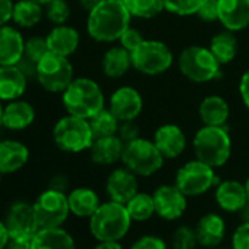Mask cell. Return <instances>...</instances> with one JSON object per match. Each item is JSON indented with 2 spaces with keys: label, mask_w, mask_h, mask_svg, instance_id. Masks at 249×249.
I'll return each mask as SVG.
<instances>
[{
  "label": "cell",
  "mask_w": 249,
  "mask_h": 249,
  "mask_svg": "<svg viewBox=\"0 0 249 249\" xmlns=\"http://www.w3.org/2000/svg\"><path fill=\"white\" fill-rule=\"evenodd\" d=\"M131 19L132 17L122 0H100L88 12L87 33L98 43L119 41L124 30L131 27Z\"/></svg>",
  "instance_id": "1"
},
{
  "label": "cell",
  "mask_w": 249,
  "mask_h": 249,
  "mask_svg": "<svg viewBox=\"0 0 249 249\" xmlns=\"http://www.w3.org/2000/svg\"><path fill=\"white\" fill-rule=\"evenodd\" d=\"M132 223L126 205L108 199L88 218V229L97 242H120L129 233Z\"/></svg>",
  "instance_id": "2"
},
{
  "label": "cell",
  "mask_w": 249,
  "mask_h": 249,
  "mask_svg": "<svg viewBox=\"0 0 249 249\" xmlns=\"http://www.w3.org/2000/svg\"><path fill=\"white\" fill-rule=\"evenodd\" d=\"M62 103L68 114L91 119L106 107L101 87L91 78H75L62 92Z\"/></svg>",
  "instance_id": "3"
},
{
  "label": "cell",
  "mask_w": 249,
  "mask_h": 249,
  "mask_svg": "<svg viewBox=\"0 0 249 249\" xmlns=\"http://www.w3.org/2000/svg\"><path fill=\"white\" fill-rule=\"evenodd\" d=\"M195 159L218 169L224 166L231 156V138L226 126L199 128L192 140Z\"/></svg>",
  "instance_id": "4"
},
{
  "label": "cell",
  "mask_w": 249,
  "mask_h": 249,
  "mask_svg": "<svg viewBox=\"0 0 249 249\" xmlns=\"http://www.w3.org/2000/svg\"><path fill=\"white\" fill-rule=\"evenodd\" d=\"M178 66L186 79L196 84H204L220 78L223 65L217 60L210 47L189 46L180 52Z\"/></svg>",
  "instance_id": "5"
},
{
  "label": "cell",
  "mask_w": 249,
  "mask_h": 249,
  "mask_svg": "<svg viewBox=\"0 0 249 249\" xmlns=\"http://www.w3.org/2000/svg\"><path fill=\"white\" fill-rule=\"evenodd\" d=\"M53 141L59 150L71 154L89 150L94 142V135L88 119L73 114L60 117L53 128Z\"/></svg>",
  "instance_id": "6"
},
{
  "label": "cell",
  "mask_w": 249,
  "mask_h": 249,
  "mask_svg": "<svg viewBox=\"0 0 249 249\" xmlns=\"http://www.w3.org/2000/svg\"><path fill=\"white\" fill-rule=\"evenodd\" d=\"M164 157L156 147L153 140L137 138L124 144L122 163L138 178H150L156 175L164 164Z\"/></svg>",
  "instance_id": "7"
},
{
  "label": "cell",
  "mask_w": 249,
  "mask_h": 249,
  "mask_svg": "<svg viewBox=\"0 0 249 249\" xmlns=\"http://www.w3.org/2000/svg\"><path fill=\"white\" fill-rule=\"evenodd\" d=\"M218 183L215 169L194 159L182 164L175 176V185L188 196L196 198L210 192Z\"/></svg>",
  "instance_id": "8"
},
{
  "label": "cell",
  "mask_w": 249,
  "mask_h": 249,
  "mask_svg": "<svg viewBox=\"0 0 249 249\" xmlns=\"http://www.w3.org/2000/svg\"><path fill=\"white\" fill-rule=\"evenodd\" d=\"M131 57L132 68L148 76H157L167 72L175 60L169 46L159 40H144L131 53Z\"/></svg>",
  "instance_id": "9"
},
{
  "label": "cell",
  "mask_w": 249,
  "mask_h": 249,
  "mask_svg": "<svg viewBox=\"0 0 249 249\" xmlns=\"http://www.w3.org/2000/svg\"><path fill=\"white\" fill-rule=\"evenodd\" d=\"M37 82L49 92L62 94L73 78V66L69 57L49 52L37 65Z\"/></svg>",
  "instance_id": "10"
},
{
  "label": "cell",
  "mask_w": 249,
  "mask_h": 249,
  "mask_svg": "<svg viewBox=\"0 0 249 249\" xmlns=\"http://www.w3.org/2000/svg\"><path fill=\"white\" fill-rule=\"evenodd\" d=\"M33 205L40 229L62 227L71 215L68 194L52 188L41 192Z\"/></svg>",
  "instance_id": "11"
},
{
  "label": "cell",
  "mask_w": 249,
  "mask_h": 249,
  "mask_svg": "<svg viewBox=\"0 0 249 249\" xmlns=\"http://www.w3.org/2000/svg\"><path fill=\"white\" fill-rule=\"evenodd\" d=\"M156 215L164 221H176L188 210V196L175 185L166 183L156 188L153 192Z\"/></svg>",
  "instance_id": "12"
},
{
  "label": "cell",
  "mask_w": 249,
  "mask_h": 249,
  "mask_svg": "<svg viewBox=\"0 0 249 249\" xmlns=\"http://www.w3.org/2000/svg\"><path fill=\"white\" fill-rule=\"evenodd\" d=\"M5 223L8 226L11 239L33 240V237L40 230L34 205L25 201H17L11 205Z\"/></svg>",
  "instance_id": "13"
},
{
  "label": "cell",
  "mask_w": 249,
  "mask_h": 249,
  "mask_svg": "<svg viewBox=\"0 0 249 249\" xmlns=\"http://www.w3.org/2000/svg\"><path fill=\"white\" fill-rule=\"evenodd\" d=\"M144 108V100L138 89L123 85L114 89L108 100V110L120 120H135Z\"/></svg>",
  "instance_id": "14"
},
{
  "label": "cell",
  "mask_w": 249,
  "mask_h": 249,
  "mask_svg": "<svg viewBox=\"0 0 249 249\" xmlns=\"http://www.w3.org/2000/svg\"><path fill=\"white\" fill-rule=\"evenodd\" d=\"M138 192H140L138 176L124 166L113 169L107 176L106 194L108 199L120 204H126Z\"/></svg>",
  "instance_id": "15"
},
{
  "label": "cell",
  "mask_w": 249,
  "mask_h": 249,
  "mask_svg": "<svg viewBox=\"0 0 249 249\" xmlns=\"http://www.w3.org/2000/svg\"><path fill=\"white\" fill-rule=\"evenodd\" d=\"M214 201L223 213L237 214L248 202L245 182L226 179L214 186Z\"/></svg>",
  "instance_id": "16"
},
{
  "label": "cell",
  "mask_w": 249,
  "mask_h": 249,
  "mask_svg": "<svg viewBox=\"0 0 249 249\" xmlns=\"http://www.w3.org/2000/svg\"><path fill=\"white\" fill-rule=\"evenodd\" d=\"M153 141L166 160H175L180 157L188 145L185 132L175 123H166L157 128Z\"/></svg>",
  "instance_id": "17"
},
{
  "label": "cell",
  "mask_w": 249,
  "mask_h": 249,
  "mask_svg": "<svg viewBox=\"0 0 249 249\" xmlns=\"http://www.w3.org/2000/svg\"><path fill=\"white\" fill-rule=\"evenodd\" d=\"M198 245L205 249H215L221 245L227 233V224L221 214L207 213L194 226Z\"/></svg>",
  "instance_id": "18"
},
{
  "label": "cell",
  "mask_w": 249,
  "mask_h": 249,
  "mask_svg": "<svg viewBox=\"0 0 249 249\" xmlns=\"http://www.w3.org/2000/svg\"><path fill=\"white\" fill-rule=\"evenodd\" d=\"M218 22L231 33L249 27V0H218Z\"/></svg>",
  "instance_id": "19"
},
{
  "label": "cell",
  "mask_w": 249,
  "mask_h": 249,
  "mask_svg": "<svg viewBox=\"0 0 249 249\" xmlns=\"http://www.w3.org/2000/svg\"><path fill=\"white\" fill-rule=\"evenodd\" d=\"M36 120V110L34 106L22 98L9 101L6 106H3V114H2V126L19 132L30 128Z\"/></svg>",
  "instance_id": "20"
},
{
  "label": "cell",
  "mask_w": 249,
  "mask_h": 249,
  "mask_svg": "<svg viewBox=\"0 0 249 249\" xmlns=\"http://www.w3.org/2000/svg\"><path fill=\"white\" fill-rule=\"evenodd\" d=\"M28 81L18 65L0 66V100L9 103L21 98L27 91Z\"/></svg>",
  "instance_id": "21"
},
{
  "label": "cell",
  "mask_w": 249,
  "mask_h": 249,
  "mask_svg": "<svg viewBox=\"0 0 249 249\" xmlns=\"http://www.w3.org/2000/svg\"><path fill=\"white\" fill-rule=\"evenodd\" d=\"M25 38L12 25L0 27V66L17 65L24 56Z\"/></svg>",
  "instance_id": "22"
},
{
  "label": "cell",
  "mask_w": 249,
  "mask_h": 249,
  "mask_svg": "<svg viewBox=\"0 0 249 249\" xmlns=\"http://www.w3.org/2000/svg\"><path fill=\"white\" fill-rule=\"evenodd\" d=\"M46 40H47L49 52L63 57H69L78 50L81 43V36L73 27L63 24V25H54L50 30V33L46 36Z\"/></svg>",
  "instance_id": "23"
},
{
  "label": "cell",
  "mask_w": 249,
  "mask_h": 249,
  "mask_svg": "<svg viewBox=\"0 0 249 249\" xmlns=\"http://www.w3.org/2000/svg\"><path fill=\"white\" fill-rule=\"evenodd\" d=\"M30 160V150L17 140L0 141V173L12 175L21 170Z\"/></svg>",
  "instance_id": "24"
},
{
  "label": "cell",
  "mask_w": 249,
  "mask_h": 249,
  "mask_svg": "<svg viewBox=\"0 0 249 249\" xmlns=\"http://www.w3.org/2000/svg\"><path fill=\"white\" fill-rule=\"evenodd\" d=\"M124 150V142L117 137H103L95 138L89 147V157L98 166H113L122 161Z\"/></svg>",
  "instance_id": "25"
},
{
  "label": "cell",
  "mask_w": 249,
  "mask_h": 249,
  "mask_svg": "<svg viewBox=\"0 0 249 249\" xmlns=\"http://www.w3.org/2000/svg\"><path fill=\"white\" fill-rule=\"evenodd\" d=\"M68 202H69L71 214L79 218H89L101 204L98 194L94 189L85 186L69 191Z\"/></svg>",
  "instance_id": "26"
},
{
  "label": "cell",
  "mask_w": 249,
  "mask_h": 249,
  "mask_svg": "<svg viewBox=\"0 0 249 249\" xmlns=\"http://www.w3.org/2000/svg\"><path fill=\"white\" fill-rule=\"evenodd\" d=\"M198 113L207 126H224L230 116V107L223 97L207 95L201 101Z\"/></svg>",
  "instance_id": "27"
},
{
  "label": "cell",
  "mask_w": 249,
  "mask_h": 249,
  "mask_svg": "<svg viewBox=\"0 0 249 249\" xmlns=\"http://www.w3.org/2000/svg\"><path fill=\"white\" fill-rule=\"evenodd\" d=\"M31 243L33 249H76L73 236L63 227L40 229Z\"/></svg>",
  "instance_id": "28"
},
{
  "label": "cell",
  "mask_w": 249,
  "mask_h": 249,
  "mask_svg": "<svg viewBox=\"0 0 249 249\" xmlns=\"http://www.w3.org/2000/svg\"><path fill=\"white\" fill-rule=\"evenodd\" d=\"M132 68V57L131 53L123 49L120 44L110 47L103 59H101V69L107 78L117 79L126 75V72Z\"/></svg>",
  "instance_id": "29"
},
{
  "label": "cell",
  "mask_w": 249,
  "mask_h": 249,
  "mask_svg": "<svg viewBox=\"0 0 249 249\" xmlns=\"http://www.w3.org/2000/svg\"><path fill=\"white\" fill-rule=\"evenodd\" d=\"M44 15V6L34 0H18L14 3L12 22L18 28H34Z\"/></svg>",
  "instance_id": "30"
},
{
  "label": "cell",
  "mask_w": 249,
  "mask_h": 249,
  "mask_svg": "<svg viewBox=\"0 0 249 249\" xmlns=\"http://www.w3.org/2000/svg\"><path fill=\"white\" fill-rule=\"evenodd\" d=\"M208 47L221 65L230 63L237 54V40L234 37V33L229 30L217 33L211 38Z\"/></svg>",
  "instance_id": "31"
},
{
  "label": "cell",
  "mask_w": 249,
  "mask_h": 249,
  "mask_svg": "<svg viewBox=\"0 0 249 249\" xmlns=\"http://www.w3.org/2000/svg\"><path fill=\"white\" fill-rule=\"evenodd\" d=\"M124 205H126V210L134 223H145L156 215L154 198L153 194L148 192L140 191Z\"/></svg>",
  "instance_id": "32"
},
{
  "label": "cell",
  "mask_w": 249,
  "mask_h": 249,
  "mask_svg": "<svg viewBox=\"0 0 249 249\" xmlns=\"http://www.w3.org/2000/svg\"><path fill=\"white\" fill-rule=\"evenodd\" d=\"M88 122H89L94 140L117 135V131L120 126V120L108 110V107H104L103 110H100L97 114L88 119Z\"/></svg>",
  "instance_id": "33"
},
{
  "label": "cell",
  "mask_w": 249,
  "mask_h": 249,
  "mask_svg": "<svg viewBox=\"0 0 249 249\" xmlns=\"http://www.w3.org/2000/svg\"><path fill=\"white\" fill-rule=\"evenodd\" d=\"M132 18L153 19L164 9V0H122Z\"/></svg>",
  "instance_id": "34"
},
{
  "label": "cell",
  "mask_w": 249,
  "mask_h": 249,
  "mask_svg": "<svg viewBox=\"0 0 249 249\" xmlns=\"http://www.w3.org/2000/svg\"><path fill=\"white\" fill-rule=\"evenodd\" d=\"M170 245L172 249H195L198 246L195 229L186 224L176 227L172 234Z\"/></svg>",
  "instance_id": "35"
},
{
  "label": "cell",
  "mask_w": 249,
  "mask_h": 249,
  "mask_svg": "<svg viewBox=\"0 0 249 249\" xmlns=\"http://www.w3.org/2000/svg\"><path fill=\"white\" fill-rule=\"evenodd\" d=\"M44 15L53 25H63L71 18V6L66 0H52L44 6Z\"/></svg>",
  "instance_id": "36"
},
{
  "label": "cell",
  "mask_w": 249,
  "mask_h": 249,
  "mask_svg": "<svg viewBox=\"0 0 249 249\" xmlns=\"http://www.w3.org/2000/svg\"><path fill=\"white\" fill-rule=\"evenodd\" d=\"M204 0H164V9L178 17L196 15Z\"/></svg>",
  "instance_id": "37"
},
{
  "label": "cell",
  "mask_w": 249,
  "mask_h": 249,
  "mask_svg": "<svg viewBox=\"0 0 249 249\" xmlns=\"http://www.w3.org/2000/svg\"><path fill=\"white\" fill-rule=\"evenodd\" d=\"M49 53V46L46 37L41 36H33L28 40H25L24 46V57L38 63L46 54Z\"/></svg>",
  "instance_id": "38"
},
{
  "label": "cell",
  "mask_w": 249,
  "mask_h": 249,
  "mask_svg": "<svg viewBox=\"0 0 249 249\" xmlns=\"http://www.w3.org/2000/svg\"><path fill=\"white\" fill-rule=\"evenodd\" d=\"M128 249H169V245L161 236L148 233L137 237Z\"/></svg>",
  "instance_id": "39"
},
{
  "label": "cell",
  "mask_w": 249,
  "mask_h": 249,
  "mask_svg": "<svg viewBox=\"0 0 249 249\" xmlns=\"http://www.w3.org/2000/svg\"><path fill=\"white\" fill-rule=\"evenodd\" d=\"M144 36L140 30L134 28V27H128L126 30H124V33L120 36L119 38V44L123 47V49H126L129 53H132L142 41H144Z\"/></svg>",
  "instance_id": "40"
},
{
  "label": "cell",
  "mask_w": 249,
  "mask_h": 249,
  "mask_svg": "<svg viewBox=\"0 0 249 249\" xmlns=\"http://www.w3.org/2000/svg\"><path fill=\"white\" fill-rule=\"evenodd\" d=\"M230 246L233 249H249V223H242L233 230Z\"/></svg>",
  "instance_id": "41"
},
{
  "label": "cell",
  "mask_w": 249,
  "mask_h": 249,
  "mask_svg": "<svg viewBox=\"0 0 249 249\" xmlns=\"http://www.w3.org/2000/svg\"><path fill=\"white\" fill-rule=\"evenodd\" d=\"M196 17L204 22L218 21V0H204V3L196 12Z\"/></svg>",
  "instance_id": "42"
},
{
  "label": "cell",
  "mask_w": 249,
  "mask_h": 249,
  "mask_svg": "<svg viewBox=\"0 0 249 249\" xmlns=\"http://www.w3.org/2000/svg\"><path fill=\"white\" fill-rule=\"evenodd\" d=\"M117 137L124 144L131 142V141L140 138V128L137 126V123L134 120L120 122V126H119V131H117Z\"/></svg>",
  "instance_id": "43"
},
{
  "label": "cell",
  "mask_w": 249,
  "mask_h": 249,
  "mask_svg": "<svg viewBox=\"0 0 249 249\" xmlns=\"http://www.w3.org/2000/svg\"><path fill=\"white\" fill-rule=\"evenodd\" d=\"M14 2L12 0H0V27L12 21Z\"/></svg>",
  "instance_id": "44"
},
{
  "label": "cell",
  "mask_w": 249,
  "mask_h": 249,
  "mask_svg": "<svg viewBox=\"0 0 249 249\" xmlns=\"http://www.w3.org/2000/svg\"><path fill=\"white\" fill-rule=\"evenodd\" d=\"M239 94H240V98H242L245 107L249 110V69L240 76V81H239Z\"/></svg>",
  "instance_id": "45"
},
{
  "label": "cell",
  "mask_w": 249,
  "mask_h": 249,
  "mask_svg": "<svg viewBox=\"0 0 249 249\" xmlns=\"http://www.w3.org/2000/svg\"><path fill=\"white\" fill-rule=\"evenodd\" d=\"M49 188L66 194V191H68V188H69V180H68V178H66L65 175H57V176H54V178L52 179Z\"/></svg>",
  "instance_id": "46"
},
{
  "label": "cell",
  "mask_w": 249,
  "mask_h": 249,
  "mask_svg": "<svg viewBox=\"0 0 249 249\" xmlns=\"http://www.w3.org/2000/svg\"><path fill=\"white\" fill-rule=\"evenodd\" d=\"M11 242V234L5 221H0V249H6Z\"/></svg>",
  "instance_id": "47"
},
{
  "label": "cell",
  "mask_w": 249,
  "mask_h": 249,
  "mask_svg": "<svg viewBox=\"0 0 249 249\" xmlns=\"http://www.w3.org/2000/svg\"><path fill=\"white\" fill-rule=\"evenodd\" d=\"M6 249H33V243H31V240L11 239V242H9Z\"/></svg>",
  "instance_id": "48"
},
{
  "label": "cell",
  "mask_w": 249,
  "mask_h": 249,
  "mask_svg": "<svg viewBox=\"0 0 249 249\" xmlns=\"http://www.w3.org/2000/svg\"><path fill=\"white\" fill-rule=\"evenodd\" d=\"M92 249H124L120 242H97Z\"/></svg>",
  "instance_id": "49"
},
{
  "label": "cell",
  "mask_w": 249,
  "mask_h": 249,
  "mask_svg": "<svg viewBox=\"0 0 249 249\" xmlns=\"http://www.w3.org/2000/svg\"><path fill=\"white\" fill-rule=\"evenodd\" d=\"M98 2H100V0H79V5H81V8L84 11L91 12L98 5Z\"/></svg>",
  "instance_id": "50"
},
{
  "label": "cell",
  "mask_w": 249,
  "mask_h": 249,
  "mask_svg": "<svg viewBox=\"0 0 249 249\" xmlns=\"http://www.w3.org/2000/svg\"><path fill=\"white\" fill-rule=\"evenodd\" d=\"M237 214H239L242 223H249V201L246 202V205H245Z\"/></svg>",
  "instance_id": "51"
},
{
  "label": "cell",
  "mask_w": 249,
  "mask_h": 249,
  "mask_svg": "<svg viewBox=\"0 0 249 249\" xmlns=\"http://www.w3.org/2000/svg\"><path fill=\"white\" fill-rule=\"evenodd\" d=\"M3 101L0 100V126H2V114H3Z\"/></svg>",
  "instance_id": "52"
},
{
  "label": "cell",
  "mask_w": 249,
  "mask_h": 249,
  "mask_svg": "<svg viewBox=\"0 0 249 249\" xmlns=\"http://www.w3.org/2000/svg\"><path fill=\"white\" fill-rule=\"evenodd\" d=\"M34 2H37V3H40V5H43V6H46L47 3L52 2V0H34Z\"/></svg>",
  "instance_id": "53"
},
{
  "label": "cell",
  "mask_w": 249,
  "mask_h": 249,
  "mask_svg": "<svg viewBox=\"0 0 249 249\" xmlns=\"http://www.w3.org/2000/svg\"><path fill=\"white\" fill-rule=\"evenodd\" d=\"M245 188H246V194H248V201H249V178L245 180Z\"/></svg>",
  "instance_id": "54"
},
{
  "label": "cell",
  "mask_w": 249,
  "mask_h": 249,
  "mask_svg": "<svg viewBox=\"0 0 249 249\" xmlns=\"http://www.w3.org/2000/svg\"><path fill=\"white\" fill-rule=\"evenodd\" d=\"M215 249H233V248H231V246H230V248H221V246H218V248H215Z\"/></svg>",
  "instance_id": "55"
},
{
  "label": "cell",
  "mask_w": 249,
  "mask_h": 249,
  "mask_svg": "<svg viewBox=\"0 0 249 249\" xmlns=\"http://www.w3.org/2000/svg\"><path fill=\"white\" fill-rule=\"evenodd\" d=\"M2 176H3V175H2V173H0V182H2Z\"/></svg>",
  "instance_id": "56"
}]
</instances>
